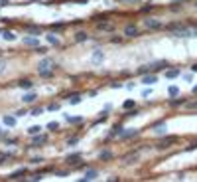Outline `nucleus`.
Masks as SVG:
<instances>
[{"label": "nucleus", "mask_w": 197, "mask_h": 182, "mask_svg": "<svg viewBox=\"0 0 197 182\" xmlns=\"http://www.w3.org/2000/svg\"><path fill=\"white\" fill-rule=\"evenodd\" d=\"M173 143H178V137H166V139H162V141L158 143V151H164V148H169Z\"/></svg>", "instance_id": "1"}, {"label": "nucleus", "mask_w": 197, "mask_h": 182, "mask_svg": "<svg viewBox=\"0 0 197 182\" xmlns=\"http://www.w3.org/2000/svg\"><path fill=\"white\" fill-rule=\"evenodd\" d=\"M144 26H146V28H150V30H160V28H164V24L158 22V20H154V18H146V20H144Z\"/></svg>", "instance_id": "2"}, {"label": "nucleus", "mask_w": 197, "mask_h": 182, "mask_svg": "<svg viewBox=\"0 0 197 182\" xmlns=\"http://www.w3.org/2000/svg\"><path fill=\"white\" fill-rule=\"evenodd\" d=\"M44 143H47V135H41V133H38V135H34L32 147H41Z\"/></svg>", "instance_id": "3"}, {"label": "nucleus", "mask_w": 197, "mask_h": 182, "mask_svg": "<svg viewBox=\"0 0 197 182\" xmlns=\"http://www.w3.org/2000/svg\"><path fill=\"white\" fill-rule=\"evenodd\" d=\"M103 60H105L103 50H95V52L91 53V61H93V63H103Z\"/></svg>", "instance_id": "4"}, {"label": "nucleus", "mask_w": 197, "mask_h": 182, "mask_svg": "<svg viewBox=\"0 0 197 182\" xmlns=\"http://www.w3.org/2000/svg\"><path fill=\"white\" fill-rule=\"evenodd\" d=\"M124 34L128 36V38H134V36H138V34H140V30H138V26L130 24V26H126V28H124Z\"/></svg>", "instance_id": "5"}, {"label": "nucleus", "mask_w": 197, "mask_h": 182, "mask_svg": "<svg viewBox=\"0 0 197 182\" xmlns=\"http://www.w3.org/2000/svg\"><path fill=\"white\" fill-rule=\"evenodd\" d=\"M38 73H40V77H45V79H49L55 75V67H45V69H38Z\"/></svg>", "instance_id": "6"}, {"label": "nucleus", "mask_w": 197, "mask_h": 182, "mask_svg": "<svg viewBox=\"0 0 197 182\" xmlns=\"http://www.w3.org/2000/svg\"><path fill=\"white\" fill-rule=\"evenodd\" d=\"M36 99H38V93H36V91H30V93H26L24 97H22V103L24 105H30V103H34Z\"/></svg>", "instance_id": "7"}, {"label": "nucleus", "mask_w": 197, "mask_h": 182, "mask_svg": "<svg viewBox=\"0 0 197 182\" xmlns=\"http://www.w3.org/2000/svg\"><path fill=\"white\" fill-rule=\"evenodd\" d=\"M24 30H28L30 34H34V36H40V34H41V28H40V26H32V24H26Z\"/></svg>", "instance_id": "8"}, {"label": "nucleus", "mask_w": 197, "mask_h": 182, "mask_svg": "<svg viewBox=\"0 0 197 182\" xmlns=\"http://www.w3.org/2000/svg\"><path fill=\"white\" fill-rule=\"evenodd\" d=\"M122 133H124V129H122V125H114V129L109 133V139H113V137H120Z\"/></svg>", "instance_id": "9"}, {"label": "nucleus", "mask_w": 197, "mask_h": 182, "mask_svg": "<svg viewBox=\"0 0 197 182\" xmlns=\"http://www.w3.org/2000/svg\"><path fill=\"white\" fill-rule=\"evenodd\" d=\"M45 67H55V63H53V60H49V57H45V60L40 61L38 69H45Z\"/></svg>", "instance_id": "10"}, {"label": "nucleus", "mask_w": 197, "mask_h": 182, "mask_svg": "<svg viewBox=\"0 0 197 182\" xmlns=\"http://www.w3.org/2000/svg\"><path fill=\"white\" fill-rule=\"evenodd\" d=\"M156 81H158V77L154 75V73H150V75H144V77H142V83H144V85H154Z\"/></svg>", "instance_id": "11"}, {"label": "nucleus", "mask_w": 197, "mask_h": 182, "mask_svg": "<svg viewBox=\"0 0 197 182\" xmlns=\"http://www.w3.org/2000/svg\"><path fill=\"white\" fill-rule=\"evenodd\" d=\"M45 40L49 42L51 46H61V40L57 38V36H53V34H45Z\"/></svg>", "instance_id": "12"}, {"label": "nucleus", "mask_w": 197, "mask_h": 182, "mask_svg": "<svg viewBox=\"0 0 197 182\" xmlns=\"http://www.w3.org/2000/svg\"><path fill=\"white\" fill-rule=\"evenodd\" d=\"M97 28L101 30V32H113L114 30V24H109V22H101Z\"/></svg>", "instance_id": "13"}, {"label": "nucleus", "mask_w": 197, "mask_h": 182, "mask_svg": "<svg viewBox=\"0 0 197 182\" xmlns=\"http://www.w3.org/2000/svg\"><path fill=\"white\" fill-rule=\"evenodd\" d=\"M24 174H26V168H20V170H16V172H12L8 178L10 180H18V178H24Z\"/></svg>", "instance_id": "14"}, {"label": "nucleus", "mask_w": 197, "mask_h": 182, "mask_svg": "<svg viewBox=\"0 0 197 182\" xmlns=\"http://www.w3.org/2000/svg\"><path fill=\"white\" fill-rule=\"evenodd\" d=\"M164 75H166V79H175V77L179 75V69H168Z\"/></svg>", "instance_id": "15"}, {"label": "nucleus", "mask_w": 197, "mask_h": 182, "mask_svg": "<svg viewBox=\"0 0 197 182\" xmlns=\"http://www.w3.org/2000/svg\"><path fill=\"white\" fill-rule=\"evenodd\" d=\"M16 119H18L16 115H14V117H12V115H10V117L6 115V117H4V125H6V127H14V125H16Z\"/></svg>", "instance_id": "16"}, {"label": "nucleus", "mask_w": 197, "mask_h": 182, "mask_svg": "<svg viewBox=\"0 0 197 182\" xmlns=\"http://www.w3.org/2000/svg\"><path fill=\"white\" fill-rule=\"evenodd\" d=\"M97 176H99V172H97V170H89V172H85V176H83L81 180H95Z\"/></svg>", "instance_id": "17"}, {"label": "nucleus", "mask_w": 197, "mask_h": 182, "mask_svg": "<svg viewBox=\"0 0 197 182\" xmlns=\"http://www.w3.org/2000/svg\"><path fill=\"white\" fill-rule=\"evenodd\" d=\"M87 40H89L87 32H77V34H75V42H87Z\"/></svg>", "instance_id": "18"}, {"label": "nucleus", "mask_w": 197, "mask_h": 182, "mask_svg": "<svg viewBox=\"0 0 197 182\" xmlns=\"http://www.w3.org/2000/svg\"><path fill=\"white\" fill-rule=\"evenodd\" d=\"M18 87H22V89H32V87H34V83H32L30 79H22V81H18Z\"/></svg>", "instance_id": "19"}, {"label": "nucleus", "mask_w": 197, "mask_h": 182, "mask_svg": "<svg viewBox=\"0 0 197 182\" xmlns=\"http://www.w3.org/2000/svg\"><path fill=\"white\" fill-rule=\"evenodd\" d=\"M187 101L185 99H169L168 101V105H172V107H179V105H185Z\"/></svg>", "instance_id": "20"}, {"label": "nucleus", "mask_w": 197, "mask_h": 182, "mask_svg": "<svg viewBox=\"0 0 197 182\" xmlns=\"http://www.w3.org/2000/svg\"><path fill=\"white\" fill-rule=\"evenodd\" d=\"M22 42H24L26 46H34V48H38V46H40V42L36 40V38H24Z\"/></svg>", "instance_id": "21"}, {"label": "nucleus", "mask_w": 197, "mask_h": 182, "mask_svg": "<svg viewBox=\"0 0 197 182\" xmlns=\"http://www.w3.org/2000/svg\"><path fill=\"white\" fill-rule=\"evenodd\" d=\"M79 158H81V152H75V154H69V157H67V162H69V164H75V162H77Z\"/></svg>", "instance_id": "22"}, {"label": "nucleus", "mask_w": 197, "mask_h": 182, "mask_svg": "<svg viewBox=\"0 0 197 182\" xmlns=\"http://www.w3.org/2000/svg\"><path fill=\"white\" fill-rule=\"evenodd\" d=\"M99 158L101 160H109V158H113V152H110V151H101L99 152Z\"/></svg>", "instance_id": "23"}, {"label": "nucleus", "mask_w": 197, "mask_h": 182, "mask_svg": "<svg viewBox=\"0 0 197 182\" xmlns=\"http://www.w3.org/2000/svg\"><path fill=\"white\" fill-rule=\"evenodd\" d=\"M2 36H4V40H8V42H14L16 40V34H12V32H8V30H4Z\"/></svg>", "instance_id": "24"}, {"label": "nucleus", "mask_w": 197, "mask_h": 182, "mask_svg": "<svg viewBox=\"0 0 197 182\" xmlns=\"http://www.w3.org/2000/svg\"><path fill=\"white\" fill-rule=\"evenodd\" d=\"M38 133H41V127L40 125H32L28 129V135H38Z\"/></svg>", "instance_id": "25"}, {"label": "nucleus", "mask_w": 197, "mask_h": 182, "mask_svg": "<svg viewBox=\"0 0 197 182\" xmlns=\"http://www.w3.org/2000/svg\"><path fill=\"white\" fill-rule=\"evenodd\" d=\"M136 135H138L136 129H134V131H124V133L120 135V139H130V137H136Z\"/></svg>", "instance_id": "26"}, {"label": "nucleus", "mask_w": 197, "mask_h": 182, "mask_svg": "<svg viewBox=\"0 0 197 182\" xmlns=\"http://www.w3.org/2000/svg\"><path fill=\"white\" fill-rule=\"evenodd\" d=\"M65 119L69 121V123H73V125H79V123H83V117H65Z\"/></svg>", "instance_id": "27"}, {"label": "nucleus", "mask_w": 197, "mask_h": 182, "mask_svg": "<svg viewBox=\"0 0 197 182\" xmlns=\"http://www.w3.org/2000/svg\"><path fill=\"white\" fill-rule=\"evenodd\" d=\"M168 93L172 95V97H178V95H179V87H175V85H172V87L168 89Z\"/></svg>", "instance_id": "28"}, {"label": "nucleus", "mask_w": 197, "mask_h": 182, "mask_svg": "<svg viewBox=\"0 0 197 182\" xmlns=\"http://www.w3.org/2000/svg\"><path fill=\"white\" fill-rule=\"evenodd\" d=\"M34 52L38 53V56H45V53H47V48H45V46H38Z\"/></svg>", "instance_id": "29"}, {"label": "nucleus", "mask_w": 197, "mask_h": 182, "mask_svg": "<svg viewBox=\"0 0 197 182\" xmlns=\"http://www.w3.org/2000/svg\"><path fill=\"white\" fill-rule=\"evenodd\" d=\"M69 103H71V105L81 103V95H71V97H69Z\"/></svg>", "instance_id": "30"}, {"label": "nucleus", "mask_w": 197, "mask_h": 182, "mask_svg": "<svg viewBox=\"0 0 197 182\" xmlns=\"http://www.w3.org/2000/svg\"><path fill=\"white\" fill-rule=\"evenodd\" d=\"M44 111H45L44 107H34V109H32V115H34V117H40Z\"/></svg>", "instance_id": "31"}, {"label": "nucleus", "mask_w": 197, "mask_h": 182, "mask_svg": "<svg viewBox=\"0 0 197 182\" xmlns=\"http://www.w3.org/2000/svg\"><path fill=\"white\" fill-rule=\"evenodd\" d=\"M122 107H124V109H134L136 103H134L132 99H128V101H124V103H122Z\"/></svg>", "instance_id": "32"}, {"label": "nucleus", "mask_w": 197, "mask_h": 182, "mask_svg": "<svg viewBox=\"0 0 197 182\" xmlns=\"http://www.w3.org/2000/svg\"><path fill=\"white\" fill-rule=\"evenodd\" d=\"M47 129H49L51 133H53V131H57V129H59V123H55V121H51V123H47Z\"/></svg>", "instance_id": "33"}, {"label": "nucleus", "mask_w": 197, "mask_h": 182, "mask_svg": "<svg viewBox=\"0 0 197 182\" xmlns=\"http://www.w3.org/2000/svg\"><path fill=\"white\" fill-rule=\"evenodd\" d=\"M59 103H51V105H47V111H59Z\"/></svg>", "instance_id": "34"}, {"label": "nucleus", "mask_w": 197, "mask_h": 182, "mask_svg": "<svg viewBox=\"0 0 197 182\" xmlns=\"http://www.w3.org/2000/svg\"><path fill=\"white\" fill-rule=\"evenodd\" d=\"M138 158V152H130L128 157H126V162H132V160H136Z\"/></svg>", "instance_id": "35"}, {"label": "nucleus", "mask_w": 197, "mask_h": 182, "mask_svg": "<svg viewBox=\"0 0 197 182\" xmlns=\"http://www.w3.org/2000/svg\"><path fill=\"white\" fill-rule=\"evenodd\" d=\"M77 143H79V137H73V139H69V141H67V144H69V147H75Z\"/></svg>", "instance_id": "36"}, {"label": "nucleus", "mask_w": 197, "mask_h": 182, "mask_svg": "<svg viewBox=\"0 0 197 182\" xmlns=\"http://www.w3.org/2000/svg\"><path fill=\"white\" fill-rule=\"evenodd\" d=\"M185 107H187V109H197V101H187Z\"/></svg>", "instance_id": "37"}, {"label": "nucleus", "mask_w": 197, "mask_h": 182, "mask_svg": "<svg viewBox=\"0 0 197 182\" xmlns=\"http://www.w3.org/2000/svg\"><path fill=\"white\" fill-rule=\"evenodd\" d=\"M138 115H140V113H138V109H136V107H134L132 111H128V113H126V117H138Z\"/></svg>", "instance_id": "38"}, {"label": "nucleus", "mask_w": 197, "mask_h": 182, "mask_svg": "<svg viewBox=\"0 0 197 182\" xmlns=\"http://www.w3.org/2000/svg\"><path fill=\"white\" fill-rule=\"evenodd\" d=\"M105 121H106V115H101V117H99V119H97V121H95V125H99V123H105Z\"/></svg>", "instance_id": "39"}, {"label": "nucleus", "mask_w": 197, "mask_h": 182, "mask_svg": "<svg viewBox=\"0 0 197 182\" xmlns=\"http://www.w3.org/2000/svg\"><path fill=\"white\" fill-rule=\"evenodd\" d=\"M26 113H28V111H26V109H20V111H16V117H24Z\"/></svg>", "instance_id": "40"}, {"label": "nucleus", "mask_w": 197, "mask_h": 182, "mask_svg": "<svg viewBox=\"0 0 197 182\" xmlns=\"http://www.w3.org/2000/svg\"><path fill=\"white\" fill-rule=\"evenodd\" d=\"M51 30H63V24H51Z\"/></svg>", "instance_id": "41"}, {"label": "nucleus", "mask_w": 197, "mask_h": 182, "mask_svg": "<svg viewBox=\"0 0 197 182\" xmlns=\"http://www.w3.org/2000/svg\"><path fill=\"white\" fill-rule=\"evenodd\" d=\"M41 160H44V158H41V157H34V158H32V162H34V164H40Z\"/></svg>", "instance_id": "42"}, {"label": "nucleus", "mask_w": 197, "mask_h": 182, "mask_svg": "<svg viewBox=\"0 0 197 182\" xmlns=\"http://www.w3.org/2000/svg\"><path fill=\"white\" fill-rule=\"evenodd\" d=\"M57 176H67V170H55Z\"/></svg>", "instance_id": "43"}, {"label": "nucleus", "mask_w": 197, "mask_h": 182, "mask_svg": "<svg viewBox=\"0 0 197 182\" xmlns=\"http://www.w3.org/2000/svg\"><path fill=\"white\" fill-rule=\"evenodd\" d=\"M142 95H144V97H150V95H152V89H146V91H144V93H142Z\"/></svg>", "instance_id": "44"}, {"label": "nucleus", "mask_w": 197, "mask_h": 182, "mask_svg": "<svg viewBox=\"0 0 197 182\" xmlns=\"http://www.w3.org/2000/svg\"><path fill=\"white\" fill-rule=\"evenodd\" d=\"M4 69H6V63H4V61H0V73H2Z\"/></svg>", "instance_id": "45"}, {"label": "nucleus", "mask_w": 197, "mask_h": 182, "mask_svg": "<svg viewBox=\"0 0 197 182\" xmlns=\"http://www.w3.org/2000/svg\"><path fill=\"white\" fill-rule=\"evenodd\" d=\"M191 71H195V73H197V63H193V66H191Z\"/></svg>", "instance_id": "46"}, {"label": "nucleus", "mask_w": 197, "mask_h": 182, "mask_svg": "<svg viewBox=\"0 0 197 182\" xmlns=\"http://www.w3.org/2000/svg\"><path fill=\"white\" fill-rule=\"evenodd\" d=\"M2 137H6V133H4L2 129H0V139H2Z\"/></svg>", "instance_id": "47"}, {"label": "nucleus", "mask_w": 197, "mask_h": 182, "mask_svg": "<svg viewBox=\"0 0 197 182\" xmlns=\"http://www.w3.org/2000/svg\"><path fill=\"white\" fill-rule=\"evenodd\" d=\"M193 93H197V85H193Z\"/></svg>", "instance_id": "48"}, {"label": "nucleus", "mask_w": 197, "mask_h": 182, "mask_svg": "<svg viewBox=\"0 0 197 182\" xmlns=\"http://www.w3.org/2000/svg\"><path fill=\"white\" fill-rule=\"evenodd\" d=\"M193 36H195V38H197V28H195V30H193Z\"/></svg>", "instance_id": "49"}, {"label": "nucleus", "mask_w": 197, "mask_h": 182, "mask_svg": "<svg viewBox=\"0 0 197 182\" xmlns=\"http://www.w3.org/2000/svg\"><path fill=\"white\" fill-rule=\"evenodd\" d=\"M2 32H4V30H0V34H2Z\"/></svg>", "instance_id": "50"}]
</instances>
